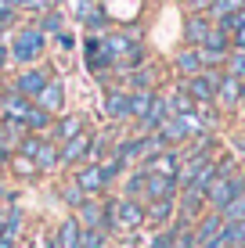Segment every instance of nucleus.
<instances>
[{"label": "nucleus", "mask_w": 245, "mask_h": 248, "mask_svg": "<svg viewBox=\"0 0 245 248\" xmlns=\"http://www.w3.org/2000/svg\"><path fill=\"white\" fill-rule=\"evenodd\" d=\"M245 191V180H242V176H234L231 173V162H220V176H216V180H213V187H209V191H206V198H209V205H213V209L216 212H224L227 209V205H231L234 198H238V194Z\"/></svg>", "instance_id": "nucleus-1"}, {"label": "nucleus", "mask_w": 245, "mask_h": 248, "mask_svg": "<svg viewBox=\"0 0 245 248\" xmlns=\"http://www.w3.org/2000/svg\"><path fill=\"white\" fill-rule=\"evenodd\" d=\"M145 223V209H141V202L133 198H123V202H112L105 205V230H133Z\"/></svg>", "instance_id": "nucleus-2"}, {"label": "nucleus", "mask_w": 245, "mask_h": 248, "mask_svg": "<svg viewBox=\"0 0 245 248\" xmlns=\"http://www.w3.org/2000/svg\"><path fill=\"white\" fill-rule=\"evenodd\" d=\"M44 54V32L40 29H18V36H15V44H11V58L15 62H22V65H29L33 58H40Z\"/></svg>", "instance_id": "nucleus-3"}, {"label": "nucleus", "mask_w": 245, "mask_h": 248, "mask_svg": "<svg viewBox=\"0 0 245 248\" xmlns=\"http://www.w3.org/2000/svg\"><path fill=\"white\" fill-rule=\"evenodd\" d=\"M216 83H220V72H198V76H191L188 79V97L195 101V105H213V97H216Z\"/></svg>", "instance_id": "nucleus-4"}, {"label": "nucleus", "mask_w": 245, "mask_h": 248, "mask_svg": "<svg viewBox=\"0 0 245 248\" xmlns=\"http://www.w3.org/2000/svg\"><path fill=\"white\" fill-rule=\"evenodd\" d=\"M145 173H155V176H170V180H177V184H180V158H177V151H170V148L155 151V155L148 158Z\"/></svg>", "instance_id": "nucleus-5"}, {"label": "nucleus", "mask_w": 245, "mask_h": 248, "mask_svg": "<svg viewBox=\"0 0 245 248\" xmlns=\"http://www.w3.org/2000/svg\"><path fill=\"white\" fill-rule=\"evenodd\" d=\"M47 83H50V72H44V68H25L18 79H15V93H22L25 101H36V93Z\"/></svg>", "instance_id": "nucleus-6"}, {"label": "nucleus", "mask_w": 245, "mask_h": 248, "mask_svg": "<svg viewBox=\"0 0 245 248\" xmlns=\"http://www.w3.org/2000/svg\"><path fill=\"white\" fill-rule=\"evenodd\" d=\"M177 180H170V176H155V173H145V187H141V194L148 198V205L151 202H166V198H173L177 194Z\"/></svg>", "instance_id": "nucleus-7"}, {"label": "nucleus", "mask_w": 245, "mask_h": 248, "mask_svg": "<svg viewBox=\"0 0 245 248\" xmlns=\"http://www.w3.org/2000/svg\"><path fill=\"white\" fill-rule=\"evenodd\" d=\"M90 151H94V133L83 130L80 137H72V140H65V144H62V151H58V162H65V166H69V162L87 158Z\"/></svg>", "instance_id": "nucleus-8"}, {"label": "nucleus", "mask_w": 245, "mask_h": 248, "mask_svg": "<svg viewBox=\"0 0 245 248\" xmlns=\"http://www.w3.org/2000/svg\"><path fill=\"white\" fill-rule=\"evenodd\" d=\"M33 105H36L40 112H47V115L62 112V105H65V87H62V79H50L47 87L36 93V101H33Z\"/></svg>", "instance_id": "nucleus-9"}, {"label": "nucleus", "mask_w": 245, "mask_h": 248, "mask_svg": "<svg viewBox=\"0 0 245 248\" xmlns=\"http://www.w3.org/2000/svg\"><path fill=\"white\" fill-rule=\"evenodd\" d=\"M29 108H33V101H25L22 93H15V90H7L4 97H0V112H4V119H11V123H18V126H25Z\"/></svg>", "instance_id": "nucleus-10"}, {"label": "nucleus", "mask_w": 245, "mask_h": 248, "mask_svg": "<svg viewBox=\"0 0 245 248\" xmlns=\"http://www.w3.org/2000/svg\"><path fill=\"white\" fill-rule=\"evenodd\" d=\"M76 187H80L87 198H94L98 191H105V173H101V166H94V162L83 166L80 173H76Z\"/></svg>", "instance_id": "nucleus-11"}, {"label": "nucleus", "mask_w": 245, "mask_h": 248, "mask_svg": "<svg viewBox=\"0 0 245 248\" xmlns=\"http://www.w3.org/2000/svg\"><path fill=\"white\" fill-rule=\"evenodd\" d=\"M209 32H213V18H209V15H191L188 25H184V36H188L191 47H202Z\"/></svg>", "instance_id": "nucleus-12"}, {"label": "nucleus", "mask_w": 245, "mask_h": 248, "mask_svg": "<svg viewBox=\"0 0 245 248\" xmlns=\"http://www.w3.org/2000/svg\"><path fill=\"white\" fill-rule=\"evenodd\" d=\"M76 219H80L83 230H105V205H98L94 198H87L80 205V216H76Z\"/></svg>", "instance_id": "nucleus-13"}, {"label": "nucleus", "mask_w": 245, "mask_h": 248, "mask_svg": "<svg viewBox=\"0 0 245 248\" xmlns=\"http://www.w3.org/2000/svg\"><path fill=\"white\" fill-rule=\"evenodd\" d=\"M238 93H242V79H234V76H220V83H216V97L213 101H220L224 108H234L238 105Z\"/></svg>", "instance_id": "nucleus-14"}, {"label": "nucleus", "mask_w": 245, "mask_h": 248, "mask_svg": "<svg viewBox=\"0 0 245 248\" xmlns=\"http://www.w3.org/2000/svg\"><path fill=\"white\" fill-rule=\"evenodd\" d=\"M22 137H25V126L11 123V119H0V151H4V155H11V151L18 148Z\"/></svg>", "instance_id": "nucleus-15"}, {"label": "nucleus", "mask_w": 245, "mask_h": 248, "mask_svg": "<svg viewBox=\"0 0 245 248\" xmlns=\"http://www.w3.org/2000/svg\"><path fill=\"white\" fill-rule=\"evenodd\" d=\"M105 112H108V119H130V93L108 90L105 93Z\"/></svg>", "instance_id": "nucleus-16"}, {"label": "nucleus", "mask_w": 245, "mask_h": 248, "mask_svg": "<svg viewBox=\"0 0 245 248\" xmlns=\"http://www.w3.org/2000/svg\"><path fill=\"white\" fill-rule=\"evenodd\" d=\"M80 241H83V227L76 216H69L58 227V248H80Z\"/></svg>", "instance_id": "nucleus-17"}, {"label": "nucleus", "mask_w": 245, "mask_h": 248, "mask_svg": "<svg viewBox=\"0 0 245 248\" xmlns=\"http://www.w3.org/2000/svg\"><path fill=\"white\" fill-rule=\"evenodd\" d=\"M83 130H87V119L83 115H62V123L54 126V137L65 144V140H72V137H80Z\"/></svg>", "instance_id": "nucleus-18"}, {"label": "nucleus", "mask_w": 245, "mask_h": 248, "mask_svg": "<svg viewBox=\"0 0 245 248\" xmlns=\"http://www.w3.org/2000/svg\"><path fill=\"white\" fill-rule=\"evenodd\" d=\"M220 230H224V219H220V212H216V216H206V219L198 223V230H195V245H198V248H206V245L213 241L216 234H220Z\"/></svg>", "instance_id": "nucleus-19"}, {"label": "nucleus", "mask_w": 245, "mask_h": 248, "mask_svg": "<svg viewBox=\"0 0 245 248\" xmlns=\"http://www.w3.org/2000/svg\"><path fill=\"white\" fill-rule=\"evenodd\" d=\"M177 72H184V76H198V72H206V65H202V54H198V47L180 50V54H177Z\"/></svg>", "instance_id": "nucleus-20"}, {"label": "nucleus", "mask_w": 245, "mask_h": 248, "mask_svg": "<svg viewBox=\"0 0 245 248\" xmlns=\"http://www.w3.org/2000/svg\"><path fill=\"white\" fill-rule=\"evenodd\" d=\"M87 65L94 68V72H101V68L112 65V62H108V54H105V44H101L98 36H90V40H87Z\"/></svg>", "instance_id": "nucleus-21"}, {"label": "nucleus", "mask_w": 245, "mask_h": 248, "mask_svg": "<svg viewBox=\"0 0 245 248\" xmlns=\"http://www.w3.org/2000/svg\"><path fill=\"white\" fill-rule=\"evenodd\" d=\"M166 112L170 115H191L195 112V101H191L184 90H173L170 97H166Z\"/></svg>", "instance_id": "nucleus-22"}, {"label": "nucleus", "mask_w": 245, "mask_h": 248, "mask_svg": "<svg viewBox=\"0 0 245 248\" xmlns=\"http://www.w3.org/2000/svg\"><path fill=\"white\" fill-rule=\"evenodd\" d=\"M238 11H245V0H213V7H209V18L224 22V18H231V15H238Z\"/></svg>", "instance_id": "nucleus-23"}, {"label": "nucleus", "mask_w": 245, "mask_h": 248, "mask_svg": "<svg viewBox=\"0 0 245 248\" xmlns=\"http://www.w3.org/2000/svg\"><path fill=\"white\" fill-rule=\"evenodd\" d=\"M166 119H170V112H166V101L155 97V101H151V108H148V115L141 119V123H145V130H159Z\"/></svg>", "instance_id": "nucleus-24"}, {"label": "nucleus", "mask_w": 245, "mask_h": 248, "mask_svg": "<svg viewBox=\"0 0 245 248\" xmlns=\"http://www.w3.org/2000/svg\"><path fill=\"white\" fill-rule=\"evenodd\" d=\"M151 101H155V93H151V90H137V93H130V119H145V115H148V108H151Z\"/></svg>", "instance_id": "nucleus-25"}, {"label": "nucleus", "mask_w": 245, "mask_h": 248, "mask_svg": "<svg viewBox=\"0 0 245 248\" xmlns=\"http://www.w3.org/2000/svg\"><path fill=\"white\" fill-rule=\"evenodd\" d=\"M33 162H36V169H54V166H58V148H54L50 140H40Z\"/></svg>", "instance_id": "nucleus-26"}, {"label": "nucleus", "mask_w": 245, "mask_h": 248, "mask_svg": "<svg viewBox=\"0 0 245 248\" xmlns=\"http://www.w3.org/2000/svg\"><path fill=\"white\" fill-rule=\"evenodd\" d=\"M170 212H173V198H166V202H151L148 205V212H145V219L151 227H159V223H166L170 219Z\"/></svg>", "instance_id": "nucleus-27"}, {"label": "nucleus", "mask_w": 245, "mask_h": 248, "mask_svg": "<svg viewBox=\"0 0 245 248\" xmlns=\"http://www.w3.org/2000/svg\"><path fill=\"white\" fill-rule=\"evenodd\" d=\"M220 219H224V223H242V219H245V191H242L238 198H234V202L220 212Z\"/></svg>", "instance_id": "nucleus-28"}, {"label": "nucleus", "mask_w": 245, "mask_h": 248, "mask_svg": "<svg viewBox=\"0 0 245 248\" xmlns=\"http://www.w3.org/2000/svg\"><path fill=\"white\" fill-rule=\"evenodd\" d=\"M227 76H234V79L245 83V50H234V54H227Z\"/></svg>", "instance_id": "nucleus-29"}, {"label": "nucleus", "mask_w": 245, "mask_h": 248, "mask_svg": "<svg viewBox=\"0 0 245 248\" xmlns=\"http://www.w3.org/2000/svg\"><path fill=\"white\" fill-rule=\"evenodd\" d=\"M40 32H62V11H44V18L36 25Z\"/></svg>", "instance_id": "nucleus-30"}, {"label": "nucleus", "mask_w": 245, "mask_h": 248, "mask_svg": "<svg viewBox=\"0 0 245 248\" xmlns=\"http://www.w3.org/2000/svg\"><path fill=\"white\" fill-rule=\"evenodd\" d=\"M11 169H15V173H18V176H33V173H36V162H33V158H25V155H18V151H15V158H11Z\"/></svg>", "instance_id": "nucleus-31"}, {"label": "nucleus", "mask_w": 245, "mask_h": 248, "mask_svg": "<svg viewBox=\"0 0 245 248\" xmlns=\"http://www.w3.org/2000/svg\"><path fill=\"white\" fill-rule=\"evenodd\" d=\"M202 202H206V194H198V191H184V216H195Z\"/></svg>", "instance_id": "nucleus-32"}, {"label": "nucleus", "mask_w": 245, "mask_h": 248, "mask_svg": "<svg viewBox=\"0 0 245 248\" xmlns=\"http://www.w3.org/2000/svg\"><path fill=\"white\" fill-rule=\"evenodd\" d=\"M227 40H231V47H234V50H245V11L238 15V25H234V32H231Z\"/></svg>", "instance_id": "nucleus-33"}, {"label": "nucleus", "mask_w": 245, "mask_h": 248, "mask_svg": "<svg viewBox=\"0 0 245 248\" xmlns=\"http://www.w3.org/2000/svg\"><path fill=\"white\" fill-rule=\"evenodd\" d=\"M101 245H105V230H83L80 248H101Z\"/></svg>", "instance_id": "nucleus-34"}, {"label": "nucleus", "mask_w": 245, "mask_h": 248, "mask_svg": "<svg viewBox=\"0 0 245 248\" xmlns=\"http://www.w3.org/2000/svg\"><path fill=\"white\" fill-rule=\"evenodd\" d=\"M123 169H126V166H123V162H119V158L112 155V158L105 162V166H101V173H105V184H108V180H115V176H119Z\"/></svg>", "instance_id": "nucleus-35"}, {"label": "nucleus", "mask_w": 245, "mask_h": 248, "mask_svg": "<svg viewBox=\"0 0 245 248\" xmlns=\"http://www.w3.org/2000/svg\"><path fill=\"white\" fill-rule=\"evenodd\" d=\"M62 198H65V202H69V205H76V209H80V205H83V202H87V194H83V191H80V187H76V184H72V187H65V191H62Z\"/></svg>", "instance_id": "nucleus-36"}, {"label": "nucleus", "mask_w": 245, "mask_h": 248, "mask_svg": "<svg viewBox=\"0 0 245 248\" xmlns=\"http://www.w3.org/2000/svg\"><path fill=\"white\" fill-rule=\"evenodd\" d=\"M184 227H173V230H166V234H159L155 241H151V248H173V237L180 234Z\"/></svg>", "instance_id": "nucleus-37"}, {"label": "nucleus", "mask_w": 245, "mask_h": 248, "mask_svg": "<svg viewBox=\"0 0 245 248\" xmlns=\"http://www.w3.org/2000/svg\"><path fill=\"white\" fill-rule=\"evenodd\" d=\"M173 248H198V245H195V234H188V230H180V234L173 237Z\"/></svg>", "instance_id": "nucleus-38"}, {"label": "nucleus", "mask_w": 245, "mask_h": 248, "mask_svg": "<svg viewBox=\"0 0 245 248\" xmlns=\"http://www.w3.org/2000/svg\"><path fill=\"white\" fill-rule=\"evenodd\" d=\"M133 87H137V90H148V87H151V72H133Z\"/></svg>", "instance_id": "nucleus-39"}, {"label": "nucleus", "mask_w": 245, "mask_h": 248, "mask_svg": "<svg viewBox=\"0 0 245 248\" xmlns=\"http://www.w3.org/2000/svg\"><path fill=\"white\" fill-rule=\"evenodd\" d=\"M54 0H18V7H50Z\"/></svg>", "instance_id": "nucleus-40"}, {"label": "nucleus", "mask_w": 245, "mask_h": 248, "mask_svg": "<svg viewBox=\"0 0 245 248\" xmlns=\"http://www.w3.org/2000/svg\"><path fill=\"white\" fill-rule=\"evenodd\" d=\"M11 18H15V11H7V7H0V29H7V25H11Z\"/></svg>", "instance_id": "nucleus-41"}, {"label": "nucleus", "mask_w": 245, "mask_h": 248, "mask_svg": "<svg viewBox=\"0 0 245 248\" xmlns=\"http://www.w3.org/2000/svg\"><path fill=\"white\" fill-rule=\"evenodd\" d=\"M7 62H11V50H7V47H4V44H0V68H4V65H7Z\"/></svg>", "instance_id": "nucleus-42"}, {"label": "nucleus", "mask_w": 245, "mask_h": 248, "mask_svg": "<svg viewBox=\"0 0 245 248\" xmlns=\"http://www.w3.org/2000/svg\"><path fill=\"white\" fill-rule=\"evenodd\" d=\"M0 7H7V11H15V7H18V0H0Z\"/></svg>", "instance_id": "nucleus-43"}, {"label": "nucleus", "mask_w": 245, "mask_h": 248, "mask_svg": "<svg viewBox=\"0 0 245 248\" xmlns=\"http://www.w3.org/2000/svg\"><path fill=\"white\" fill-rule=\"evenodd\" d=\"M238 105L245 108V83H242V93H238Z\"/></svg>", "instance_id": "nucleus-44"}]
</instances>
